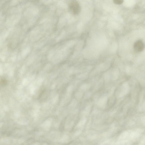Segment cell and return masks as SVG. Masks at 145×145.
<instances>
[{"label": "cell", "instance_id": "6da1fadb", "mask_svg": "<svg viewBox=\"0 0 145 145\" xmlns=\"http://www.w3.org/2000/svg\"><path fill=\"white\" fill-rule=\"evenodd\" d=\"M69 8L72 13L76 15L79 13L81 7L79 3L76 1H72L69 4Z\"/></svg>", "mask_w": 145, "mask_h": 145}, {"label": "cell", "instance_id": "7a4b0ae2", "mask_svg": "<svg viewBox=\"0 0 145 145\" xmlns=\"http://www.w3.org/2000/svg\"><path fill=\"white\" fill-rule=\"evenodd\" d=\"M144 47V44L141 40H138L136 41L134 45V49L138 52H140L142 51Z\"/></svg>", "mask_w": 145, "mask_h": 145}, {"label": "cell", "instance_id": "3957f363", "mask_svg": "<svg viewBox=\"0 0 145 145\" xmlns=\"http://www.w3.org/2000/svg\"><path fill=\"white\" fill-rule=\"evenodd\" d=\"M7 84V80L5 79H1L0 80V85L2 86H6Z\"/></svg>", "mask_w": 145, "mask_h": 145}, {"label": "cell", "instance_id": "277c9868", "mask_svg": "<svg viewBox=\"0 0 145 145\" xmlns=\"http://www.w3.org/2000/svg\"><path fill=\"white\" fill-rule=\"evenodd\" d=\"M123 1L122 0H114L113 1V2L115 4L120 5L121 4Z\"/></svg>", "mask_w": 145, "mask_h": 145}]
</instances>
